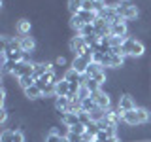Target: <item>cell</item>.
Instances as JSON below:
<instances>
[{"label": "cell", "instance_id": "cell-19", "mask_svg": "<svg viewBox=\"0 0 151 142\" xmlns=\"http://www.w3.org/2000/svg\"><path fill=\"white\" fill-rule=\"evenodd\" d=\"M83 85H87V89L91 93H96V91H100L102 89V85L96 82V80H93V78H89V76H83Z\"/></svg>", "mask_w": 151, "mask_h": 142}, {"label": "cell", "instance_id": "cell-15", "mask_svg": "<svg viewBox=\"0 0 151 142\" xmlns=\"http://www.w3.org/2000/svg\"><path fill=\"white\" fill-rule=\"evenodd\" d=\"M70 95V83L64 78L57 80V97H68Z\"/></svg>", "mask_w": 151, "mask_h": 142}, {"label": "cell", "instance_id": "cell-27", "mask_svg": "<svg viewBox=\"0 0 151 142\" xmlns=\"http://www.w3.org/2000/svg\"><path fill=\"white\" fill-rule=\"evenodd\" d=\"M78 117H79V123H83V125H89L93 120H91V114L89 112H83V110H79L78 112Z\"/></svg>", "mask_w": 151, "mask_h": 142}, {"label": "cell", "instance_id": "cell-32", "mask_svg": "<svg viewBox=\"0 0 151 142\" xmlns=\"http://www.w3.org/2000/svg\"><path fill=\"white\" fill-rule=\"evenodd\" d=\"M60 142H70L68 138H66V136H64V138H60Z\"/></svg>", "mask_w": 151, "mask_h": 142}, {"label": "cell", "instance_id": "cell-7", "mask_svg": "<svg viewBox=\"0 0 151 142\" xmlns=\"http://www.w3.org/2000/svg\"><path fill=\"white\" fill-rule=\"evenodd\" d=\"M32 28H34V25H32V21H30V19H27V17H21L19 21H15V32L19 34V38L30 36L32 34Z\"/></svg>", "mask_w": 151, "mask_h": 142}, {"label": "cell", "instance_id": "cell-6", "mask_svg": "<svg viewBox=\"0 0 151 142\" xmlns=\"http://www.w3.org/2000/svg\"><path fill=\"white\" fill-rule=\"evenodd\" d=\"M117 108H119L121 112H130V110H136L138 104H136L134 97H132L130 93H123L119 97V101H117Z\"/></svg>", "mask_w": 151, "mask_h": 142}, {"label": "cell", "instance_id": "cell-13", "mask_svg": "<svg viewBox=\"0 0 151 142\" xmlns=\"http://www.w3.org/2000/svg\"><path fill=\"white\" fill-rule=\"evenodd\" d=\"M123 123L129 127H138L142 125L140 121V116H138V108L136 110H130V112H125V116H123Z\"/></svg>", "mask_w": 151, "mask_h": 142}, {"label": "cell", "instance_id": "cell-14", "mask_svg": "<svg viewBox=\"0 0 151 142\" xmlns=\"http://www.w3.org/2000/svg\"><path fill=\"white\" fill-rule=\"evenodd\" d=\"M64 80H66L68 83H83V76L78 74V72L72 68V66H70V68L64 72Z\"/></svg>", "mask_w": 151, "mask_h": 142}, {"label": "cell", "instance_id": "cell-9", "mask_svg": "<svg viewBox=\"0 0 151 142\" xmlns=\"http://www.w3.org/2000/svg\"><path fill=\"white\" fill-rule=\"evenodd\" d=\"M23 99L28 102H38L44 99V93H42V89L38 87V85H32V87H27L23 89Z\"/></svg>", "mask_w": 151, "mask_h": 142}, {"label": "cell", "instance_id": "cell-3", "mask_svg": "<svg viewBox=\"0 0 151 142\" xmlns=\"http://www.w3.org/2000/svg\"><path fill=\"white\" fill-rule=\"evenodd\" d=\"M68 51H70V55H81L85 49H87V40H85L83 36H79V34H74V36H70L68 38Z\"/></svg>", "mask_w": 151, "mask_h": 142}, {"label": "cell", "instance_id": "cell-26", "mask_svg": "<svg viewBox=\"0 0 151 142\" xmlns=\"http://www.w3.org/2000/svg\"><path fill=\"white\" fill-rule=\"evenodd\" d=\"M79 36H83V38H87V36H93V34H96V30H94V25H83V28L78 32Z\"/></svg>", "mask_w": 151, "mask_h": 142}, {"label": "cell", "instance_id": "cell-29", "mask_svg": "<svg viewBox=\"0 0 151 142\" xmlns=\"http://www.w3.org/2000/svg\"><path fill=\"white\" fill-rule=\"evenodd\" d=\"M91 95H93V93L87 89V85H83V83H81V87H79V91H78V99H81V101H83V99L91 97Z\"/></svg>", "mask_w": 151, "mask_h": 142}, {"label": "cell", "instance_id": "cell-31", "mask_svg": "<svg viewBox=\"0 0 151 142\" xmlns=\"http://www.w3.org/2000/svg\"><path fill=\"white\" fill-rule=\"evenodd\" d=\"M44 142H60V136H59V135H55L53 131H49V133H47V135H45Z\"/></svg>", "mask_w": 151, "mask_h": 142}, {"label": "cell", "instance_id": "cell-25", "mask_svg": "<svg viewBox=\"0 0 151 142\" xmlns=\"http://www.w3.org/2000/svg\"><path fill=\"white\" fill-rule=\"evenodd\" d=\"M0 142H13V129L4 127V131L0 133Z\"/></svg>", "mask_w": 151, "mask_h": 142}, {"label": "cell", "instance_id": "cell-21", "mask_svg": "<svg viewBox=\"0 0 151 142\" xmlns=\"http://www.w3.org/2000/svg\"><path fill=\"white\" fill-rule=\"evenodd\" d=\"M60 121H63L64 125H68V127H74L76 123H79V117H78V114H74V112H66Z\"/></svg>", "mask_w": 151, "mask_h": 142}, {"label": "cell", "instance_id": "cell-11", "mask_svg": "<svg viewBox=\"0 0 151 142\" xmlns=\"http://www.w3.org/2000/svg\"><path fill=\"white\" fill-rule=\"evenodd\" d=\"M19 44H21V49L25 51V53H34L36 51V47H38V42H36V38L34 36H23V38H19Z\"/></svg>", "mask_w": 151, "mask_h": 142}, {"label": "cell", "instance_id": "cell-28", "mask_svg": "<svg viewBox=\"0 0 151 142\" xmlns=\"http://www.w3.org/2000/svg\"><path fill=\"white\" fill-rule=\"evenodd\" d=\"M8 120H9V108H2L0 110V123L4 127H8Z\"/></svg>", "mask_w": 151, "mask_h": 142}, {"label": "cell", "instance_id": "cell-16", "mask_svg": "<svg viewBox=\"0 0 151 142\" xmlns=\"http://www.w3.org/2000/svg\"><path fill=\"white\" fill-rule=\"evenodd\" d=\"M83 8V0H66V9H68L70 15H76L79 13Z\"/></svg>", "mask_w": 151, "mask_h": 142}, {"label": "cell", "instance_id": "cell-5", "mask_svg": "<svg viewBox=\"0 0 151 142\" xmlns=\"http://www.w3.org/2000/svg\"><path fill=\"white\" fill-rule=\"evenodd\" d=\"M34 72V63H25V61H21V63H15V66H13V72L9 76H13L15 80L23 78V76H28Z\"/></svg>", "mask_w": 151, "mask_h": 142}, {"label": "cell", "instance_id": "cell-12", "mask_svg": "<svg viewBox=\"0 0 151 142\" xmlns=\"http://www.w3.org/2000/svg\"><path fill=\"white\" fill-rule=\"evenodd\" d=\"M70 104H72V101H70L68 97H55V101H53V110L55 112H70Z\"/></svg>", "mask_w": 151, "mask_h": 142}, {"label": "cell", "instance_id": "cell-30", "mask_svg": "<svg viewBox=\"0 0 151 142\" xmlns=\"http://www.w3.org/2000/svg\"><path fill=\"white\" fill-rule=\"evenodd\" d=\"M70 131H72V133H78V135H85V133H87V127H85L83 123H76L74 127H70Z\"/></svg>", "mask_w": 151, "mask_h": 142}, {"label": "cell", "instance_id": "cell-4", "mask_svg": "<svg viewBox=\"0 0 151 142\" xmlns=\"http://www.w3.org/2000/svg\"><path fill=\"white\" fill-rule=\"evenodd\" d=\"M91 97L94 99V102H96V106L98 108H104V110H108V108H111L113 106V97L110 93H106V91H96V93H93Z\"/></svg>", "mask_w": 151, "mask_h": 142}, {"label": "cell", "instance_id": "cell-8", "mask_svg": "<svg viewBox=\"0 0 151 142\" xmlns=\"http://www.w3.org/2000/svg\"><path fill=\"white\" fill-rule=\"evenodd\" d=\"M98 17L104 19V21H108L110 25H113L115 21H119V19H121L119 15H117V12H115V6H108V4L100 9V12H98Z\"/></svg>", "mask_w": 151, "mask_h": 142}, {"label": "cell", "instance_id": "cell-18", "mask_svg": "<svg viewBox=\"0 0 151 142\" xmlns=\"http://www.w3.org/2000/svg\"><path fill=\"white\" fill-rule=\"evenodd\" d=\"M76 15H79V17H81V21L85 23V25H93V23L96 21L98 13H94V12H85V9H81V12H79V13H76Z\"/></svg>", "mask_w": 151, "mask_h": 142}, {"label": "cell", "instance_id": "cell-17", "mask_svg": "<svg viewBox=\"0 0 151 142\" xmlns=\"http://www.w3.org/2000/svg\"><path fill=\"white\" fill-rule=\"evenodd\" d=\"M17 83H19V89H27V87H32V85H36V78L32 74H28V76H23V78H19L17 80Z\"/></svg>", "mask_w": 151, "mask_h": 142}, {"label": "cell", "instance_id": "cell-33", "mask_svg": "<svg viewBox=\"0 0 151 142\" xmlns=\"http://www.w3.org/2000/svg\"><path fill=\"white\" fill-rule=\"evenodd\" d=\"M147 142H151V140H147Z\"/></svg>", "mask_w": 151, "mask_h": 142}, {"label": "cell", "instance_id": "cell-20", "mask_svg": "<svg viewBox=\"0 0 151 142\" xmlns=\"http://www.w3.org/2000/svg\"><path fill=\"white\" fill-rule=\"evenodd\" d=\"M68 25H70V28H74V30H76V34H78V32L83 28V25H85V23L81 21V17H79V15H70V21H68Z\"/></svg>", "mask_w": 151, "mask_h": 142}, {"label": "cell", "instance_id": "cell-24", "mask_svg": "<svg viewBox=\"0 0 151 142\" xmlns=\"http://www.w3.org/2000/svg\"><path fill=\"white\" fill-rule=\"evenodd\" d=\"M102 70V64H98V63H91L89 64V68H87V74L85 76H89V78H94L98 72Z\"/></svg>", "mask_w": 151, "mask_h": 142}, {"label": "cell", "instance_id": "cell-22", "mask_svg": "<svg viewBox=\"0 0 151 142\" xmlns=\"http://www.w3.org/2000/svg\"><path fill=\"white\" fill-rule=\"evenodd\" d=\"M94 108H98V106H96V102H94L93 97H87V99H83V101H81V110L83 112H93Z\"/></svg>", "mask_w": 151, "mask_h": 142}, {"label": "cell", "instance_id": "cell-10", "mask_svg": "<svg viewBox=\"0 0 151 142\" xmlns=\"http://www.w3.org/2000/svg\"><path fill=\"white\" fill-rule=\"evenodd\" d=\"M89 64H91V61H87V59H85V57H81V55H76L74 59H72V68H74L78 74H81V76L87 74Z\"/></svg>", "mask_w": 151, "mask_h": 142}, {"label": "cell", "instance_id": "cell-2", "mask_svg": "<svg viewBox=\"0 0 151 142\" xmlns=\"http://www.w3.org/2000/svg\"><path fill=\"white\" fill-rule=\"evenodd\" d=\"M115 12H117V15H119L121 19H125V21H136V19H140V8L136 6L134 2L132 4H125V2H119V4H115Z\"/></svg>", "mask_w": 151, "mask_h": 142}, {"label": "cell", "instance_id": "cell-23", "mask_svg": "<svg viewBox=\"0 0 151 142\" xmlns=\"http://www.w3.org/2000/svg\"><path fill=\"white\" fill-rule=\"evenodd\" d=\"M89 114H91V120L93 121H102L104 120V117H106V110H104V108H94V110L93 112H89Z\"/></svg>", "mask_w": 151, "mask_h": 142}, {"label": "cell", "instance_id": "cell-1", "mask_svg": "<svg viewBox=\"0 0 151 142\" xmlns=\"http://www.w3.org/2000/svg\"><path fill=\"white\" fill-rule=\"evenodd\" d=\"M123 49L127 51V57H132V59H142L145 55V44L136 36H129L125 42H123Z\"/></svg>", "mask_w": 151, "mask_h": 142}]
</instances>
